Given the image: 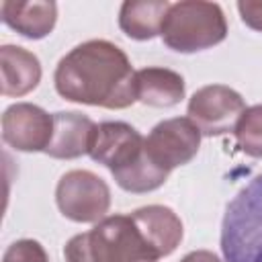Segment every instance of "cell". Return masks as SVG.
Masks as SVG:
<instances>
[{"instance_id":"1","label":"cell","mask_w":262,"mask_h":262,"mask_svg":"<svg viewBox=\"0 0 262 262\" xmlns=\"http://www.w3.org/2000/svg\"><path fill=\"white\" fill-rule=\"evenodd\" d=\"M55 88L66 100L125 108L137 100L135 72L113 43L94 39L74 47L55 68Z\"/></svg>"},{"instance_id":"2","label":"cell","mask_w":262,"mask_h":262,"mask_svg":"<svg viewBox=\"0 0 262 262\" xmlns=\"http://www.w3.org/2000/svg\"><path fill=\"white\" fill-rule=\"evenodd\" d=\"M145 139L137 129L123 121H106L96 127L90 147L94 162L106 166L115 182L129 192H147L160 188L168 172L149 162L143 147Z\"/></svg>"},{"instance_id":"3","label":"cell","mask_w":262,"mask_h":262,"mask_svg":"<svg viewBox=\"0 0 262 262\" xmlns=\"http://www.w3.org/2000/svg\"><path fill=\"white\" fill-rule=\"evenodd\" d=\"M221 252L225 262H262V174L229 201L221 223Z\"/></svg>"},{"instance_id":"4","label":"cell","mask_w":262,"mask_h":262,"mask_svg":"<svg viewBox=\"0 0 262 262\" xmlns=\"http://www.w3.org/2000/svg\"><path fill=\"white\" fill-rule=\"evenodd\" d=\"M227 35V23L219 4L213 2H176L170 4L162 27L164 43L180 53H192L221 43Z\"/></svg>"},{"instance_id":"5","label":"cell","mask_w":262,"mask_h":262,"mask_svg":"<svg viewBox=\"0 0 262 262\" xmlns=\"http://www.w3.org/2000/svg\"><path fill=\"white\" fill-rule=\"evenodd\" d=\"M96 262H158L162 256L145 239L131 215H111L88 231Z\"/></svg>"},{"instance_id":"6","label":"cell","mask_w":262,"mask_h":262,"mask_svg":"<svg viewBox=\"0 0 262 262\" xmlns=\"http://www.w3.org/2000/svg\"><path fill=\"white\" fill-rule=\"evenodd\" d=\"M55 201L68 219L90 223L102 219L108 211L111 190L106 182L96 174L88 170H72L59 178Z\"/></svg>"},{"instance_id":"7","label":"cell","mask_w":262,"mask_h":262,"mask_svg":"<svg viewBox=\"0 0 262 262\" xmlns=\"http://www.w3.org/2000/svg\"><path fill=\"white\" fill-rule=\"evenodd\" d=\"M199 145L201 131L186 117H176L158 123L143 143L149 162L168 174L174 168L188 164L196 156Z\"/></svg>"},{"instance_id":"8","label":"cell","mask_w":262,"mask_h":262,"mask_svg":"<svg viewBox=\"0 0 262 262\" xmlns=\"http://www.w3.org/2000/svg\"><path fill=\"white\" fill-rule=\"evenodd\" d=\"M244 113V98L233 88L221 84L196 90L188 102V119L203 135H223L235 131Z\"/></svg>"},{"instance_id":"9","label":"cell","mask_w":262,"mask_h":262,"mask_svg":"<svg viewBox=\"0 0 262 262\" xmlns=\"http://www.w3.org/2000/svg\"><path fill=\"white\" fill-rule=\"evenodd\" d=\"M53 135V115L41 106L18 102L2 115V139L18 151H45Z\"/></svg>"},{"instance_id":"10","label":"cell","mask_w":262,"mask_h":262,"mask_svg":"<svg viewBox=\"0 0 262 262\" xmlns=\"http://www.w3.org/2000/svg\"><path fill=\"white\" fill-rule=\"evenodd\" d=\"M96 127L92 119L82 113H55L53 115V135L45 149L51 158L59 160H74L84 154H90Z\"/></svg>"},{"instance_id":"11","label":"cell","mask_w":262,"mask_h":262,"mask_svg":"<svg viewBox=\"0 0 262 262\" xmlns=\"http://www.w3.org/2000/svg\"><path fill=\"white\" fill-rule=\"evenodd\" d=\"M133 221L145 235V239L158 250L160 256H168L182 239V223L178 215L162 205L141 207L131 213Z\"/></svg>"},{"instance_id":"12","label":"cell","mask_w":262,"mask_h":262,"mask_svg":"<svg viewBox=\"0 0 262 262\" xmlns=\"http://www.w3.org/2000/svg\"><path fill=\"white\" fill-rule=\"evenodd\" d=\"M0 72L4 96H23L41 80V63L37 55L14 45H4L0 49Z\"/></svg>"},{"instance_id":"13","label":"cell","mask_w":262,"mask_h":262,"mask_svg":"<svg viewBox=\"0 0 262 262\" xmlns=\"http://www.w3.org/2000/svg\"><path fill=\"white\" fill-rule=\"evenodd\" d=\"M0 14H2V20L16 33L29 39H41L51 33L57 18V6L55 2L6 0L0 4Z\"/></svg>"},{"instance_id":"14","label":"cell","mask_w":262,"mask_h":262,"mask_svg":"<svg viewBox=\"0 0 262 262\" xmlns=\"http://www.w3.org/2000/svg\"><path fill=\"white\" fill-rule=\"evenodd\" d=\"M137 100L149 106L168 108L184 98V80L168 68H143L135 72Z\"/></svg>"},{"instance_id":"15","label":"cell","mask_w":262,"mask_h":262,"mask_svg":"<svg viewBox=\"0 0 262 262\" xmlns=\"http://www.w3.org/2000/svg\"><path fill=\"white\" fill-rule=\"evenodd\" d=\"M170 4L164 0H127L119 12V27L125 35L137 41L162 35L164 18Z\"/></svg>"},{"instance_id":"16","label":"cell","mask_w":262,"mask_h":262,"mask_svg":"<svg viewBox=\"0 0 262 262\" xmlns=\"http://www.w3.org/2000/svg\"><path fill=\"white\" fill-rule=\"evenodd\" d=\"M235 137L248 156L262 158V104L246 108L235 127Z\"/></svg>"},{"instance_id":"17","label":"cell","mask_w":262,"mask_h":262,"mask_svg":"<svg viewBox=\"0 0 262 262\" xmlns=\"http://www.w3.org/2000/svg\"><path fill=\"white\" fill-rule=\"evenodd\" d=\"M2 262H49L43 246L35 239H18L8 246Z\"/></svg>"},{"instance_id":"18","label":"cell","mask_w":262,"mask_h":262,"mask_svg":"<svg viewBox=\"0 0 262 262\" xmlns=\"http://www.w3.org/2000/svg\"><path fill=\"white\" fill-rule=\"evenodd\" d=\"M63 256L66 262H96L90 250V242H88V233H78L74 235L66 248H63Z\"/></svg>"},{"instance_id":"19","label":"cell","mask_w":262,"mask_h":262,"mask_svg":"<svg viewBox=\"0 0 262 262\" xmlns=\"http://www.w3.org/2000/svg\"><path fill=\"white\" fill-rule=\"evenodd\" d=\"M237 10L248 27L262 31V2H237Z\"/></svg>"},{"instance_id":"20","label":"cell","mask_w":262,"mask_h":262,"mask_svg":"<svg viewBox=\"0 0 262 262\" xmlns=\"http://www.w3.org/2000/svg\"><path fill=\"white\" fill-rule=\"evenodd\" d=\"M180 262H221L215 254H211V252H207V250H196V252H190V254H186Z\"/></svg>"}]
</instances>
